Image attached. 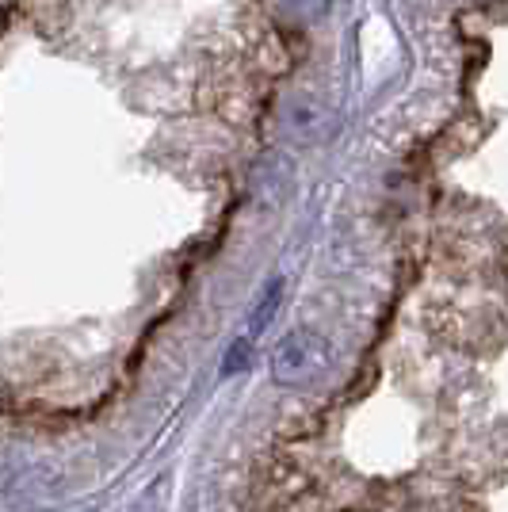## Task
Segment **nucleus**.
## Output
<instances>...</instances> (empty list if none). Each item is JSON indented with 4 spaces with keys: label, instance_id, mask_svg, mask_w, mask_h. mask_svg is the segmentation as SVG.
<instances>
[{
    "label": "nucleus",
    "instance_id": "obj_1",
    "mask_svg": "<svg viewBox=\"0 0 508 512\" xmlns=\"http://www.w3.org/2000/svg\"><path fill=\"white\" fill-rule=\"evenodd\" d=\"M325 363H329L325 341L306 333V329H298L287 341H279L276 356H272V375L279 383H306V379L318 375Z\"/></svg>",
    "mask_w": 508,
    "mask_h": 512
},
{
    "label": "nucleus",
    "instance_id": "obj_2",
    "mask_svg": "<svg viewBox=\"0 0 508 512\" xmlns=\"http://www.w3.org/2000/svg\"><path fill=\"white\" fill-rule=\"evenodd\" d=\"M279 295H283V283L279 279H272L268 287H264V295L256 299V310H253V321H249V341H256L264 329H268V321L276 318V306H279Z\"/></svg>",
    "mask_w": 508,
    "mask_h": 512
},
{
    "label": "nucleus",
    "instance_id": "obj_3",
    "mask_svg": "<svg viewBox=\"0 0 508 512\" xmlns=\"http://www.w3.org/2000/svg\"><path fill=\"white\" fill-rule=\"evenodd\" d=\"M321 119H325V111H321V104H314V100H306V104H298L295 111H291V127H295L302 138H318Z\"/></svg>",
    "mask_w": 508,
    "mask_h": 512
},
{
    "label": "nucleus",
    "instance_id": "obj_4",
    "mask_svg": "<svg viewBox=\"0 0 508 512\" xmlns=\"http://www.w3.org/2000/svg\"><path fill=\"white\" fill-rule=\"evenodd\" d=\"M325 8H329V0H287V12H302L306 20H310V16H321Z\"/></svg>",
    "mask_w": 508,
    "mask_h": 512
}]
</instances>
